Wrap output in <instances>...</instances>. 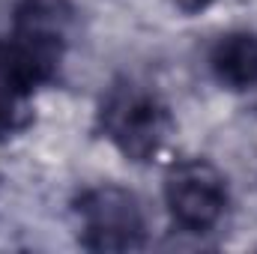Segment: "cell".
<instances>
[{
  "mask_svg": "<svg viewBox=\"0 0 257 254\" xmlns=\"http://www.w3.org/2000/svg\"><path fill=\"white\" fill-rule=\"evenodd\" d=\"M99 126L126 159L147 162L168 144L174 132V117L153 87L120 81L102 99Z\"/></svg>",
  "mask_w": 257,
  "mask_h": 254,
  "instance_id": "obj_1",
  "label": "cell"
},
{
  "mask_svg": "<svg viewBox=\"0 0 257 254\" xmlns=\"http://www.w3.org/2000/svg\"><path fill=\"white\" fill-rule=\"evenodd\" d=\"M78 239L90 251H135L144 245L147 221L141 200L120 186H93L75 200Z\"/></svg>",
  "mask_w": 257,
  "mask_h": 254,
  "instance_id": "obj_2",
  "label": "cell"
},
{
  "mask_svg": "<svg viewBox=\"0 0 257 254\" xmlns=\"http://www.w3.org/2000/svg\"><path fill=\"white\" fill-rule=\"evenodd\" d=\"M69 30L72 9L66 0H21V6L15 9L9 39L42 87L57 78L69 45Z\"/></svg>",
  "mask_w": 257,
  "mask_h": 254,
  "instance_id": "obj_3",
  "label": "cell"
},
{
  "mask_svg": "<svg viewBox=\"0 0 257 254\" xmlns=\"http://www.w3.org/2000/svg\"><path fill=\"white\" fill-rule=\"evenodd\" d=\"M165 203L183 230L209 233L227 209V183L215 165L189 159L171 168L165 180Z\"/></svg>",
  "mask_w": 257,
  "mask_h": 254,
  "instance_id": "obj_4",
  "label": "cell"
},
{
  "mask_svg": "<svg viewBox=\"0 0 257 254\" xmlns=\"http://www.w3.org/2000/svg\"><path fill=\"white\" fill-rule=\"evenodd\" d=\"M42 84L12 39H0V138H12L33 120V93Z\"/></svg>",
  "mask_w": 257,
  "mask_h": 254,
  "instance_id": "obj_5",
  "label": "cell"
},
{
  "mask_svg": "<svg viewBox=\"0 0 257 254\" xmlns=\"http://www.w3.org/2000/svg\"><path fill=\"white\" fill-rule=\"evenodd\" d=\"M212 72L230 90H257V33H227L212 48Z\"/></svg>",
  "mask_w": 257,
  "mask_h": 254,
  "instance_id": "obj_6",
  "label": "cell"
},
{
  "mask_svg": "<svg viewBox=\"0 0 257 254\" xmlns=\"http://www.w3.org/2000/svg\"><path fill=\"white\" fill-rule=\"evenodd\" d=\"M215 0H174V6L180 9V12H186V15H197V12H203V9H209Z\"/></svg>",
  "mask_w": 257,
  "mask_h": 254,
  "instance_id": "obj_7",
  "label": "cell"
}]
</instances>
